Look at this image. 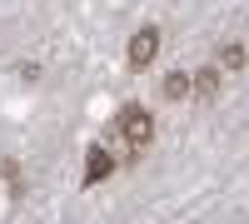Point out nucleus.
Instances as JSON below:
<instances>
[{"label":"nucleus","instance_id":"obj_6","mask_svg":"<svg viewBox=\"0 0 249 224\" xmlns=\"http://www.w3.org/2000/svg\"><path fill=\"white\" fill-rule=\"evenodd\" d=\"M224 65L239 70V65H244V45H230V50H224Z\"/></svg>","mask_w":249,"mask_h":224},{"label":"nucleus","instance_id":"obj_5","mask_svg":"<svg viewBox=\"0 0 249 224\" xmlns=\"http://www.w3.org/2000/svg\"><path fill=\"white\" fill-rule=\"evenodd\" d=\"M164 95H170V100H184V95H190V75H184V70H170V75H164Z\"/></svg>","mask_w":249,"mask_h":224},{"label":"nucleus","instance_id":"obj_3","mask_svg":"<svg viewBox=\"0 0 249 224\" xmlns=\"http://www.w3.org/2000/svg\"><path fill=\"white\" fill-rule=\"evenodd\" d=\"M115 174V159L105 155V145H90L85 155V185H100V179H110Z\"/></svg>","mask_w":249,"mask_h":224},{"label":"nucleus","instance_id":"obj_4","mask_svg":"<svg viewBox=\"0 0 249 224\" xmlns=\"http://www.w3.org/2000/svg\"><path fill=\"white\" fill-rule=\"evenodd\" d=\"M190 90H195V95H204V100H210V95H219V65H210V70L190 75Z\"/></svg>","mask_w":249,"mask_h":224},{"label":"nucleus","instance_id":"obj_1","mask_svg":"<svg viewBox=\"0 0 249 224\" xmlns=\"http://www.w3.org/2000/svg\"><path fill=\"white\" fill-rule=\"evenodd\" d=\"M120 135H124V145H130V159H140L144 145L155 139V120H150V110H144V105H124V110H120Z\"/></svg>","mask_w":249,"mask_h":224},{"label":"nucleus","instance_id":"obj_2","mask_svg":"<svg viewBox=\"0 0 249 224\" xmlns=\"http://www.w3.org/2000/svg\"><path fill=\"white\" fill-rule=\"evenodd\" d=\"M155 55H160V30H155V25L135 30V35H130V70H144Z\"/></svg>","mask_w":249,"mask_h":224}]
</instances>
